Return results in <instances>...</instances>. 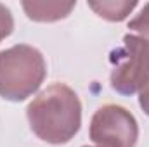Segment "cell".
Masks as SVG:
<instances>
[{
    "label": "cell",
    "mask_w": 149,
    "mask_h": 147,
    "mask_svg": "<svg viewBox=\"0 0 149 147\" xmlns=\"http://www.w3.org/2000/svg\"><path fill=\"white\" fill-rule=\"evenodd\" d=\"M26 118L40 140L68 144L81 126V102L66 83H52L28 104Z\"/></svg>",
    "instance_id": "1"
},
{
    "label": "cell",
    "mask_w": 149,
    "mask_h": 147,
    "mask_svg": "<svg viewBox=\"0 0 149 147\" xmlns=\"http://www.w3.org/2000/svg\"><path fill=\"white\" fill-rule=\"evenodd\" d=\"M47 76L42 52L26 43L12 45L0 52V97L21 102L31 97Z\"/></svg>",
    "instance_id": "2"
},
{
    "label": "cell",
    "mask_w": 149,
    "mask_h": 147,
    "mask_svg": "<svg viewBox=\"0 0 149 147\" xmlns=\"http://www.w3.org/2000/svg\"><path fill=\"white\" fill-rule=\"evenodd\" d=\"M88 135L97 147H135L139 123L123 106L106 104L94 112Z\"/></svg>",
    "instance_id": "3"
},
{
    "label": "cell",
    "mask_w": 149,
    "mask_h": 147,
    "mask_svg": "<svg viewBox=\"0 0 149 147\" xmlns=\"http://www.w3.org/2000/svg\"><path fill=\"white\" fill-rule=\"evenodd\" d=\"M111 88L121 95H134L142 90L149 81V73L144 61V38L137 35H125L121 47L111 57Z\"/></svg>",
    "instance_id": "4"
},
{
    "label": "cell",
    "mask_w": 149,
    "mask_h": 147,
    "mask_svg": "<svg viewBox=\"0 0 149 147\" xmlns=\"http://www.w3.org/2000/svg\"><path fill=\"white\" fill-rule=\"evenodd\" d=\"M23 10L31 21L37 23H54L68 17L71 14L76 2H56V0H47V2H28L24 0L21 3Z\"/></svg>",
    "instance_id": "5"
},
{
    "label": "cell",
    "mask_w": 149,
    "mask_h": 147,
    "mask_svg": "<svg viewBox=\"0 0 149 147\" xmlns=\"http://www.w3.org/2000/svg\"><path fill=\"white\" fill-rule=\"evenodd\" d=\"M87 5L99 17L111 23H120L127 19L139 3L135 0H99V2H88Z\"/></svg>",
    "instance_id": "6"
},
{
    "label": "cell",
    "mask_w": 149,
    "mask_h": 147,
    "mask_svg": "<svg viewBox=\"0 0 149 147\" xmlns=\"http://www.w3.org/2000/svg\"><path fill=\"white\" fill-rule=\"evenodd\" d=\"M128 30L139 33L141 38L149 40V2L144 3V7L141 9V12L128 21Z\"/></svg>",
    "instance_id": "7"
},
{
    "label": "cell",
    "mask_w": 149,
    "mask_h": 147,
    "mask_svg": "<svg viewBox=\"0 0 149 147\" xmlns=\"http://www.w3.org/2000/svg\"><path fill=\"white\" fill-rule=\"evenodd\" d=\"M14 31V17L9 7L0 3V42L5 40Z\"/></svg>",
    "instance_id": "8"
},
{
    "label": "cell",
    "mask_w": 149,
    "mask_h": 147,
    "mask_svg": "<svg viewBox=\"0 0 149 147\" xmlns=\"http://www.w3.org/2000/svg\"><path fill=\"white\" fill-rule=\"evenodd\" d=\"M139 106L149 116V81L142 87V90L139 92Z\"/></svg>",
    "instance_id": "9"
},
{
    "label": "cell",
    "mask_w": 149,
    "mask_h": 147,
    "mask_svg": "<svg viewBox=\"0 0 149 147\" xmlns=\"http://www.w3.org/2000/svg\"><path fill=\"white\" fill-rule=\"evenodd\" d=\"M144 61H146V69L149 73V40L144 38Z\"/></svg>",
    "instance_id": "10"
},
{
    "label": "cell",
    "mask_w": 149,
    "mask_h": 147,
    "mask_svg": "<svg viewBox=\"0 0 149 147\" xmlns=\"http://www.w3.org/2000/svg\"><path fill=\"white\" fill-rule=\"evenodd\" d=\"M81 147H88V146H81Z\"/></svg>",
    "instance_id": "11"
}]
</instances>
